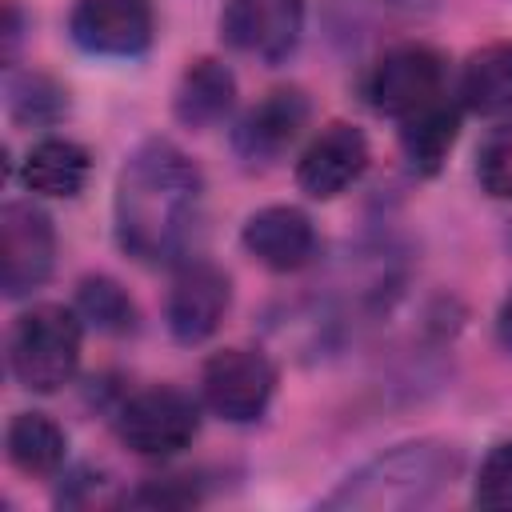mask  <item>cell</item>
<instances>
[{"instance_id": "1", "label": "cell", "mask_w": 512, "mask_h": 512, "mask_svg": "<svg viewBox=\"0 0 512 512\" xmlns=\"http://www.w3.org/2000/svg\"><path fill=\"white\" fill-rule=\"evenodd\" d=\"M204 176L172 140H144L120 168L112 192L116 244L140 264H176L200 232Z\"/></svg>"}, {"instance_id": "2", "label": "cell", "mask_w": 512, "mask_h": 512, "mask_svg": "<svg viewBox=\"0 0 512 512\" xmlns=\"http://www.w3.org/2000/svg\"><path fill=\"white\" fill-rule=\"evenodd\" d=\"M460 448L444 440L392 444L380 456L348 472L336 492L324 496L328 512H408L436 504L460 476Z\"/></svg>"}, {"instance_id": "3", "label": "cell", "mask_w": 512, "mask_h": 512, "mask_svg": "<svg viewBox=\"0 0 512 512\" xmlns=\"http://www.w3.org/2000/svg\"><path fill=\"white\" fill-rule=\"evenodd\" d=\"M84 320L64 304H36L8 332V368L28 392H60L80 364Z\"/></svg>"}, {"instance_id": "4", "label": "cell", "mask_w": 512, "mask_h": 512, "mask_svg": "<svg viewBox=\"0 0 512 512\" xmlns=\"http://www.w3.org/2000/svg\"><path fill=\"white\" fill-rule=\"evenodd\" d=\"M444 80H448L444 56L432 44L408 40V44H392L376 56V64L364 76V96L380 116L404 120L408 112L440 100Z\"/></svg>"}, {"instance_id": "5", "label": "cell", "mask_w": 512, "mask_h": 512, "mask_svg": "<svg viewBox=\"0 0 512 512\" xmlns=\"http://www.w3.org/2000/svg\"><path fill=\"white\" fill-rule=\"evenodd\" d=\"M200 432V408L188 392L156 384L144 388L136 396H128L116 412V436L124 448H132L136 456L148 460H164L176 456L180 448H188Z\"/></svg>"}, {"instance_id": "6", "label": "cell", "mask_w": 512, "mask_h": 512, "mask_svg": "<svg viewBox=\"0 0 512 512\" xmlns=\"http://www.w3.org/2000/svg\"><path fill=\"white\" fill-rule=\"evenodd\" d=\"M56 260V228L52 216L28 200H12L0 208V288L8 300L36 292Z\"/></svg>"}, {"instance_id": "7", "label": "cell", "mask_w": 512, "mask_h": 512, "mask_svg": "<svg viewBox=\"0 0 512 512\" xmlns=\"http://www.w3.org/2000/svg\"><path fill=\"white\" fill-rule=\"evenodd\" d=\"M204 404L228 420V424H252L268 412L272 392H276V368L264 352L256 348H224L208 356L204 376Z\"/></svg>"}, {"instance_id": "8", "label": "cell", "mask_w": 512, "mask_h": 512, "mask_svg": "<svg viewBox=\"0 0 512 512\" xmlns=\"http://www.w3.org/2000/svg\"><path fill=\"white\" fill-rule=\"evenodd\" d=\"M304 32V0H224L220 36L228 48L280 64L296 52Z\"/></svg>"}, {"instance_id": "9", "label": "cell", "mask_w": 512, "mask_h": 512, "mask_svg": "<svg viewBox=\"0 0 512 512\" xmlns=\"http://www.w3.org/2000/svg\"><path fill=\"white\" fill-rule=\"evenodd\" d=\"M232 304V280L208 260H184L164 304V324L180 344H204Z\"/></svg>"}, {"instance_id": "10", "label": "cell", "mask_w": 512, "mask_h": 512, "mask_svg": "<svg viewBox=\"0 0 512 512\" xmlns=\"http://www.w3.org/2000/svg\"><path fill=\"white\" fill-rule=\"evenodd\" d=\"M148 0H76L68 16L72 40L92 56H140L152 44Z\"/></svg>"}, {"instance_id": "11", "label": "cell", "mask_w": 512, "mask_h": 512, "mask_svg": "<svg viewBox=\"0 0 512 512\" xmlns=\"http://www.w3.org/2000/svg\"><path fill=\"white\" fill-rule=\"evenodd\" d=\"M308 124V96L300 88H272L232 128V152L244 164H276Z\"/></svg>"}, {"instance_id": "12", "label": "cell", "mask_w": 512, "mask_h": 512, "mask_svg": "<svg viewBox=\"0 0 512 512\" xmlns=\"http://www.w3.org/2000/svg\"><path fill=\"white\" fill-rule=\"evenodd\" d=\"M368 168V140L356 124H328L296 160V184L312 200H332L348 192Z\"/></svg>"}, {"instance_id": "13", "label": "cell", "mask_w": 512, "mask_h": 512, "mask_svg": "<svg viewBox=\"0 0 512 512\" xmlns=\"http://www.w3.org/2000/svg\"><path fill=\"white\" fill-rule=\"evenodd\" d=\"M244 252L272 272H300L316 256V228L292 204H268L244 220Z\"/></svg>"}, {"instance_id": "14", "label": "cell", "mask_w": 512, "mask_h": 512, "mask_svg": "<svg viewBox=\"0 0 512 512\" xmlns=\"http://www.w3.org/2000/svg\"><path fill=\"white\" fill-rule=\"evenodd\" d=\"M236 104V76L224 60H212V56H200L184 68L180 84H176V96H172V112L184 128H216Z\"/></svg>"}, {"instance_id": "15", "label": "cell", "mask_w": 512, "mask_h": 512, "mask_svg": "<svg viewBox=\"0 0 512 512\" xmlns=\"http://www.w3.org/2000/svg\"><path fill=\"white\" fill-rule=\"evenodd\" d=\"M88 172H92V160H88V148L84 144L64 140V136H44V140H36L28 148L24 168H20V180L36 196L72 200L88 184Z\"/></svg>"}, {"instance_id": "16", "label": "cell", "mask_w": 512, "mask_h": 512, "mask_svg": "<svg viewBox=\"0 0 512 512\" xmlns=\"http://www.w3.org/2000/svg\"><path fill=\"white\" fill-rule=\"evenodd\" d=\"M460 136V108L448 100V92L416 112H408L400 120V148H404V160L420 172V176H436L452 152Z\"/></svg>"}, {"instance_id": "17", "label": "cell", "mask_w": 512, "mask_h": 512, "mask_svg": "<svg viewBox=\"0 0 512 512\" xmlns=\"http://www.w3.org/2000/svg\"><path fill=\"white\" fill-rule=\"evenodd\" d=\"M460 100L476 116H508L512 112V40H492L464 60Z\"/></svg>"}, {"instance_id": "18", "label": "cell", "mask_w": 512, "mask_h": 512, "mask_svg": "<svg viewBox=\"0 0 512 512\" xmlns=\"http://www.w3.org/2000/svg\"><path fill=\"white\" fill-rule=\"evenodd\" d=\"M4 444H8V460L24 476H56L68 456L64 428L44 412H16Z\"/></svg>"}, {"instance_id": "19", "label": "cell", "mask_w": 512, "mask_h": 512, "mask_svg": "<svg viewBox=\"0 0 512 512\" xmlns=\"http://www.w3.org/2000/svg\"><path fill=\"white\" fill-rule=\"evenodd\" d=\"M4 104L12 124H24V128H52L68 112L64 88L44 72H12L4 88Z\"/></svg>"}, {"instance_id": "20", "label": "cell", "mask_w": 512, "mask_h": 512, "mask_svg": "<svg viewBox=\"0 0 512 512\" xmlns=\"http://www.w3.org/2000/svg\"><path fill=\"white\" fill-rule=\"evenodd\" d=\"M76 316L108 336L136 332V304L112 276H84L76 288Z\"/></svg>"}, {"instance_id": "21", "label": "cell", "mask_w": 512, "mask_h": 512, "mask_svg": "<svg viewBox=\"0 0 512 512\" xmlns=\"http://www.w3.org/2000/svg\"><path fill=\"white\" fill-rule=\"evenodd\" d=\"M440 0H336V8L344 12L340 32H352V24L360 32H372L380 24H408V20H424L436 12Z\"/></svg>"}, {"instance_id": "22", "label": "cell", "mask_w": 512, "mask_h": 512, "mask_svg": "<svg viewBox=\"0 0 512 512\" xmlns=\"http://www.w3.org/2000/svg\"><path fill=\"white\" fill-rule=\"evenodd\" d=\"M476 180L492 200H512V120L484 136L476 152Z\"/></svg>"}, {"instance_id": "23", "label": "cell", "mask_w": 512, "mask_h": 512, "mask_svg": "<svg viewBox=\"0 0 512 512\" xmlns=\"http://www.w3.org/2000/svg\"><path fill=\"white\" fill-rule=\"evenodd\" d=\"M472 500L480 508H512V440H500L496 448H488L476 472Z\"/></svg>"}, {"instance_id": "24", "label": "cell", "mask_w": 512, "mask_h": 512, "mask_svg": "<svg viewBox=\"0 0 512 512\" xmlns=\"http://www.w3.org/2000/svg\"><path fill=\"white\" fill-rule=\"evenodd\" d=\"M196 500H200V492H196V484H188V476H160L128 496V504H136V508H188Z\"/></svg>"}, {"instance_id": "25", "label": "cell", "mask_w": 512, "mask_h": 512, "mask_svg": "<svg viewBox=\"0 0 512 512\" xmlns=\"http://www.w3.org/2000/svg\"><path fill=\"white\" fill-rule=\"evenodd\" d=\"M16 40H20V12H16V4H8V28H4V60H12V52H16Z\"/></svg>"}, {"instance_id": "26", "label": "cell", "mask_w": 512, "mask_h": 512, "mask_svg": "<svg viewBox=\"0 0 512 512\" xmlns=\"http://www.w3.org/2000/svg\"><path fill=\"white\" fill-rule=\"evenodd\" d=\"M496 328H500V340H504V348L512 352V292H508V296H504V304H500Z\"/></svg>"}]
</instances>
